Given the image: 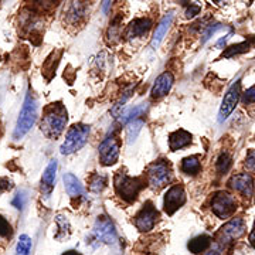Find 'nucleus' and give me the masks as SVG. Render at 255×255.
Here are the masks:
<instances>
[{"mask_svg": "<svg viewBox=\"0 0 255 255\" xmlns=\"http://www.w3.org/2000/svg\"><path fill=\"white\" fill-rule=\"evenodd\" d=\"M67 121V111L63 105L60 102L51 104L44 111V117L40 124L41 132L50 139H57L64 132Z\"/></svg>", "mask_w": 255, "mask_h": 255, "instance_id": "1", "label": "nucleus"}, {"mask_svg": "<svg viewBox=\"0 0 255 255\" xmlns=\"http://www.w3.org/2000/svg\"><path fill=\"white\" fill-rule=\"evenodd\" d=\"M117 243H118V234L115 226L107 216H100L94 224L91 234L87 238V244H90L92 248H98L104 244L115 246Z\"/></svg>", "mask_w": 255, "mask_h": 255, "instance_id": "2", "label": "nucleus"}, {"mask_svg": "<svg viewBox=\"0 0 255 255\" xmlns=\"http://www.w3.org/2000/svg\"><path fill=\"white\" fill-rule=\"evenodd\" d=\"M114 186L122 200L132 203L136 200L140 190L145 187V180L142 177H130L125 170H118L114 177Z\"/></svg>", "mask_w": 255, "mask_h": 255, "instance_id": "3", "label": "nucleus"}, {"mask_svg": "<svg viewBox=\"0 0 255 255\" xmlns=\"http://www.w3.org/2000/svg\"><path fill=\"white\" fill-rule=\"evenodd\" d=\"M37 119V101L33 95V92L28 90L26 94V98L23 102L21 111L18 114L17 124L13 132V139H21L24 135H27V132L33 128L34 122Z\"/></svg>", "mask_w": 255, "mask_h": 255, "instance_id": "4", "label": "nucleus"}, {"mask_svg": "<svg viewBox=\"0 0 255 255\" xmlns=\"http://www.w3.org/2000/svg\"><path fill=\"white\" fill-rule=\"evenodd\" d=\"M146 176H147V184L153 190H162L167 184L173 182L172 167L163 159L149 164L146 170Z\"/></svg>", "mask_w": 255, "mask_h": 255, "instance_id": "5", "label": "nucleus"}, {"mask_svg": "<svg viewBox=\"0 0 255 255\" xmlns=\"http://www.w3.org/2000/svg\"><path fill=\"white\" fill-rule=\"evenodd\" d=\"M90 132H91V128L88 125H84V124L71 127V129L67 132V136L64 139L63 145L60 147L61 155H71L74 152L80 150L82 146L87 143Z\"/></svg>", "mask_w": 255, "mask_h": 255, "instance_id": "6", "label": "nucleus"}, {"mask_svg": "<svg viewBox=\"0 0 255 255\" xmlns=\"http://www.w3.org/2000/svg\"><path fill=\"white\" fill-rule=\"evenodd\" d=\"M211 210L219 219H228L237 210V200L227 191H219L211 199Z\"/></svg>", "mask_w": 255, "mask_h": 255, "instance_id": "7", "label": "nucleus"}, {"mask_svg": "<svg viewBox=\"0 0 255 255\" xmlns=\"http://www.w3.org/2000/svg\"><path fill=\"white\" fill-rule=\"evenodd\" d=\"M246 223L243 219H233L220 228L217 234V243L220 247L228 246L230 243L236 241L246 234Z\"/></svg>", "mask_w": 255, "mask_h": 255, "instance_id": "8", "label": "nucleus"}, {"mask_svg": "<svg viewBox=\"0 0 255 255\" xmlns=\"http://www.w3.org/2000/svg\"><path fill=\"white\" fill-rule=\"evenodd\" d=\"M119 152H121V142H119L117 133H111L101 142L98 147L100 162L104 166H112L118 162Z\"/></svg>", "mask_w": 255, "mask_h": 255, "instance_id": "9", "label": "nucleus"}, {"mask_svg": "<svg viewBox=\"0 0 255 255\" xmlns=\"http://www.w3.org/2000/svg\"><path fill=\"white\" fill-rule=\"evenodd\" d=\"M159 219V211L155 209L152 201H146L143 204V207L137 211V214L135 216V226L139 231L142 233H147L150 230H153L156 221Z\"/></svg>", "mask_w": 255, "mask_h": 255, "instance_id": "10", "label": "nucleus"}, {"mask_svg": "<svg viewBox=\"0 0 255 255\" xmlns=\"http://www.w3.org/2000/svg\"><path fill=\"white\" fill-rule=\"evenodd\" d=\"M186 203V191L180 184H174L169 190L166 191L163 200L164 211L172 216L179 209H182Z\"/></svg>", "mask_w": 255, "mask_h": 255, "instance_id": "11", "label": "nucleus"}, {"mask_svg": "<svg viewBox=\"0 0 255 255\" xmlns=\"http://www.w3.org/2000/svg\"><path fill=\"white\" fill-rule=\"evenodd\" d=\"M240 97H241V84H240V80H237V81L230 87V90L226 94L223 102H221V107H220L219 112L220 122H224L230 117V114L237 107Z\"/></svg>", "mask_w": 255, "mask_h": 255, "instance_id": "12", "label": "nucleus"}, {"mask_svg": "<svg viewBox=\"0 0 255 255\" xmlns=\"http://www.w3.org/2000/svg\"><path fill=\"white\" fill-rule=\"evenodd\" d=\"M228 184L233 190L238 191L241 196H244L247 199H250L254 194V177L250 173L234 174L230 179Z\"/></svg>", "mask_w": 255, "mask_h": 255, "instance_id": "13", "label": "nucleus"}, {"mask_svg": "<svg viewBox=\"0 0 255 255\" xmlns=\"http://www.w3.org/2000/svg\"><path fill=\"white\" fill-rule=\"evenodd\" d=\"M173 82H174V77L172 73H163L160 74L157 78H156L155 84H153V87H152V91H150V95H152V98L153 100H160V98H163L166 97L169 91L172 90V87H173Z\"/></svg>", "mask_w": 255, "mask_h": 255, "instance_id": "14", "label": "nucleus"}, {"mask_svg": "<svg viewBox=\"0 0 255 255\" xmlns=\"http://www.w3.org/2000/svg\"><path fill=\"white\" fill-rule=\"evenodd\" d=\"M173 17H174L173 11H169V13H167V14L160 20V23L156 26L155 33H153V37H152V41H150V46L153 47L155 50L162 44L164 36L167 34L169 28H170V26H172Z\"/></svg>", "mask_w": 255, "mask_h": 255, "instance_id": "15", "label": "nucleus"}, {"mask_svg": "<svg viewBox=\"0 0 255 255\" xmlns=\"http://www.w3.org/2000/svg\"><path fill=\"white\" fill-rule=\"evenodd\" d=\"M55 172H57V160H51L50 163L47 164L46 170L43 173V177H41V193L43 196L48 199L51 191L54 189V183H55Z\"/></svg>", "mask_w": 255, "mask_h": 255, "instance_id": "16", "label": "nucleus"}, {"mask_svg": "<svg viewBox=\"0 0 255 255\" xmlns=\"http://www.w3.org/2000/svg\"><path fill=\"white\" fill-rule=\"evenodd\" d=\"M191 143V133H189L184 129H177L169 135V147L170 150H180L183 147L189 146Z\"/></svg>", "mask_w": 255, "mask_h": 255, "instance_id": "17", "label": "nucleus"}, {"mask_svg": "<svg viewBox=\"0 0 255 255\" xmlns=\"http://www.w3.org/2000/svg\"><path fill=\"white\" fill-rule=\"evenodd\" d=\"M152 27V20L149 18H136L133 20L127 30L128 38H136V37L145 36L146 33Z\"/></svg>", "mask_w": 255, "mask_h": 255, "instance_id": "18", "label": "nucleus"}, {"mask_svg": "<svg viewBox=\"0 0 255 255\" xmlns=\"http://www.w3.org/2000/svg\"><path fill=\"white\" fill-rule=\"evenodd\" d=\"M63 182L64 187H65V191L68 193L70 197L77 199V197H81L82 194H84V187H82L81 182H80L73 173L64 174Z\"/></svg>", "mask_w": 255, "mask_h": 255, "instance_id": "19", "label": "nucleus"}, {"mask_svg": "<svg viewBox=\"0 0 255 255\" xmlns=\"http://www.w3.org/2000/svg\"><path fill=\"white\" fill-rule=\"evenodd\" d=\"M65 14H67V20L71 24L78 23L84 17V14H85V4H84V1L82 0H73Z\"/></svg>", "mask_w": 255, "mask_h": 255, "instance_id": "20", "label": "nucleus"}, {"mask_svg": "<svg viewBox=\"0 0 255 255\" xmlns=\"http://www.w3.org/2000/svg\"><path fill=\"white\" fill-rule=\"evenodd\" d=\"M147 110V104H139V105H135L133 108H130L127 112H124V114H121L119 117V122L122 124V125H128L129 122H132V121H135L137 119L140 115H143Z\"/></svg>", "mask_w": 255, "mask_h": 255, "instance_id": "21", "label": "nucleus"}, {"mask_svg": "<svg viewBox=\"0 0 255 255\" xmlns=\"http://www.w3.org/2000/svg\"><path fill=\"white\" fill-rule=\"evenodd\" d=\"M180 169H182L183 173L191 174V176H196L197 173H200L201 164L200 160L197 156H189V157H184L180 164Z\"/></svg>", "mask_w": 255, "mask_h": 255, "instance_id": "22", "label": "nucleus"}, {"mask_svg": "<svg viewBox=\"0 0 255 255\" xmlns=\"http://www.w3.org/2000/svg\"><path fill=\"white\" fill-rule=\"evenodd\" d=\"M210 244H211V237L204 234V236H199V237L193 238L189 243L187 248L190 250V253H193V254H201V253H204L209 248Z\"/></svg>", "mask_w": 255, "mask_h": 255, "instance_id": "23", "label": "nucleus"}, {"mask_svg": "<svg viewBox=\"0 0 255 255\" xmlns=\"http://www.w3.org/2000/svg\"><path fill=\"white\" fill-rule=\"evenodd\" d=\"M143 125H145V124H143V121H140V119H135V121H132V122L128 124L127 130H125V137H127V142L129 145L133 143V142L136 140L137 135L140 133Z\"/></svg>", "mask_w": 255, "mask_h": 255, "instance_id": "24", "label": "nucleus"}, {"mask_svg": "<svg viewBox=\"0 0 255 255\" xmlns=\"http://www.w3.org/2000/svg\"><path fill=\"white\" fill-rule=\"evenodd\" d=\"M107 186V176L100 173H92L88 179V187L94 193H100Z\"/></svg>", "mask_w": 255, "mask_h": 255, "instance_id": "25", "label": "nucleus"}, {"mask_svg": "<svg viewBox=\"0 0 255 255\" xmlns=\"http://www.w3.org/2000/svg\"><path fill=\"white\" fill-rule=\"evenodd\" d=\"M231 164H233V159H231L230 153H227V152H221L219 156V159H217V162H216V169H217V172H219L220 174H224L230 170Z\"/></svg>", "mask_w": 255, "mask_h": 255, "instance_id": "26", "label": "nucleus"}, {"mask_svg": "<svg viewBox=\"0 0 255 255\" xmlns=\"http://www.w3.org/2000/svg\"><path fill=\"white\" fill-rule=\"evenodd\" d=\"M31 238L27 234H23L18 238L17 247H16V255H30L31 251Z\"/></svg>", "mask_w": 255, "mask_h": 255, "instance_id": "27", "label": "nucleus"}, {"mask_svg": "<svg viewBox=\"0 0 255 255\" xmlns=\"http://www.w3.org/2000/svg\"><path fill=\"white\" fill-rule=\"evenodd\" d=\"M55 223H57L58 231H60V234H58L55 238L65 237V236L70 233V223H68L67 217H64V216H60V214H58V216L55 217Z\"/></svg>", "mask_w": 255, "mask_h": 255, "instance_id": "28", "label": "nucleus"}, {"mask_svg": "<svg viewBox=\"0 0 255 255\" xmlns=\"http://www.w3.org/2000/svg\"><path fill=\"white\" fill-rule=\"evenodd\" d=\"M248 47H250V44H248L247 41H244V43H240V44H236V46L228 47L227 51L224 53V57L230 58V57H233V55L246 53L247 50H248Z\"/></svg>", "mask_w": 255, "mask_h": 255, "instance_id": "29", "label": "nucleus"}, {"mask_svg": "<svg viewBox=\"0 0 255 255\" xmlns=\"http://www.w3.org/2000/svg\"><path fill=\"white\" fill-rule=\"evenodd\" d=\"M224 27V26H221V24H219V23H214V24H210V26H207V30L204 31V34H203V40H201V43L204 44L206 41H209L211 37L214 36L219 30H221V28Z\"/></svg>", "mask_w": 255, "mask_h": 255, "instance_id": "30", "label": "nucleus"}, {"mask_svg": "<svg viewBox=\"0 0 255 255\" xmlns=\"http://www.w3.org/2000/svg\"><path fill=\"white\" fill-rule=\"evenodd\" d=\"M10 236H11V226L3 216H0V238H9Z\"/></svg>", "mask_w": 255, "mask_h": 255, "instance_id": "31", "label": "nucleus"}, {"mask_svg": "<svg viewBox=\"0 0 255 255\" xmlns=\"http://www.w3.org/2000/svg\"><path fill=\"white\" fill-rule=\"evenodd\" d=\"M26 201H27V197H26V193L24 191H18L17 194L14 196V199L11 200V204L16 207V209L21 210L24 207V204H26Z\"/></svg>", "mask_w": 255, "mask_h": 255, "instance_id": "32", "label": "nucleus"}, {"mask_svg": "<svg viewBox=\"0 0 255 255\" xmlns=\"http://www.w3.org/2000/svg\"><path fill=\"white\" fill-rule=\"evenodd\" d=\"M243 102H244L246 105L254 104L255 102V85L247 90L246 94H244V97H243Z\"/></svg>", "mask_w": 255, "mask_h": 255, "instance_id": "33", "label": "nucleus"}, {"mask_svg": "<svg viewBox=\"0 0 255 255\" xmlns=\"http://www.w3.org/2000/svg\"><path fill=\"white\" fill-rule=\"evenodd\" d=\"M246 166L248 170L255 172V150H250V153L247 155Z\"/></svg>", "mask_w": 255, "mask_h": 255, "instance_id": "34", "label": "nucleus"}, {"mask_svg": "<svg viewBox=\"0 0 255 255\" xmlns=\"http://www.w3.org/2000/svg\"><path fill=\"white\" fill-rule=\"evenodd\" d=\"M33 1H34L36 4H38L40 7H44V9H47V7H51V6H54L58 0H33Z\"/></svg>", "mask_w": 255, "mask_h": 255, "instance_id": "35", "label": "nucleus"}, {"mask_svg": "<svg viewBox=\"0 0 255 255\" xmlns=\"http://www.w3.org/2000/svg\"><path fill=\"white\" fill-rule=\"evenodd\" d=\"M199 11H200V7H199L197 4H190V7L186 11V16H187V17H193V16L199 14Z\"/></svg>", "mask_w": 255, "mask_h": 255, "instance_id": "36", "label": "nucleus"}, {"mask_svg": "<svg viewBox=\"0 0 255 255\" xmlns=\"http://www.w3.org/2000/svg\"><path fill=\"white\" fill-rule=\"evenodd\" d=\"M10 187H11V182L9 179H0V193L9 190Z\"/></svg>", "mask_w": 255, "mask_h": 255, "instance_id": "37", "label": "nucleus"}, {"mask_svg": "<svg viewBox=\"0 0 255 255\" xmlns=\"http://www.w3.org/2000/svg\"><path fill=\"white\" fill-rule=\"evenodd\" d=\"M250 243H251V246L255 248V223L254 228H253V231H251V234H250Z\"/></svg>", "mask_w": 255, "mask_h": 255, "instance_id": "38", "label": "nucleus"}, {"mask_svg": "<svg viewBox=\"0 0 255 255\" xmlns=\"http://www.w3.org/2000/svg\"><path fill=\"white\" fill-rule=\"evenodd\" d=\"M108 6H110V0H104V4H102L104 13H108Z\"/></svg>", "mask_w": 255, "mask_h": 255, "instance_id": "39", "label": "nucleus"}, {"mask_svg": "<svg viewBox=\"0 0 255 255\" xmlns=\"http://www.w3.org/2000/svg\"><path fill=\"white\" fill-rule=\"evenodd\" d=\"M63 255H81L78 251H75V250H70V251H67V253H64Z\"/></svg>", "mask_w": 255, "mask_h": 255, "instance_id": "40", "label": "nucleus"}, {"mask_svg": "<svg viewBox=\"0 0 255 255\" xmlns=\"http://www.w3.org/2000/svg\"><path fill=\"white\" fill-rule=\"evenodd\" d=\"M206 255H220V250H211Z\"/></svg>", "mask_w": 255, "mask_h": 255, "instance_id": "41", "label": "nucleus"}]
</instances>
